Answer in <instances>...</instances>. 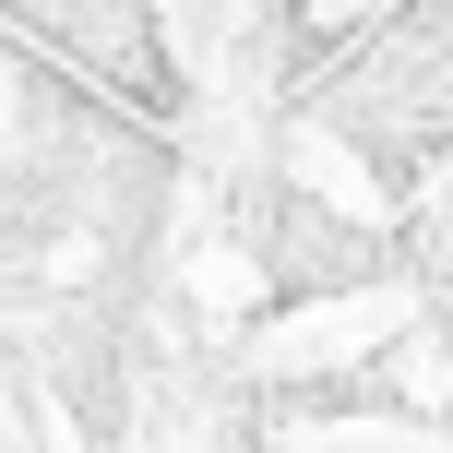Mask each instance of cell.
<instances>
[{
  "mask_svg": "<svg viewBox=\"0 0 453 453\" xmlns=\"http://www.w3.org/2000/svg\"><path fill=\"white\" fill-rule=\"evenodd\" d=\"M311 108L394 191H418L430 156H453V0H382L346 48H322Z\"/></svg>",
  "mask_w": 453,
  "mask_h": 453,
  "instance_id": "1",
  "label": "cell"
}]
</instances>
